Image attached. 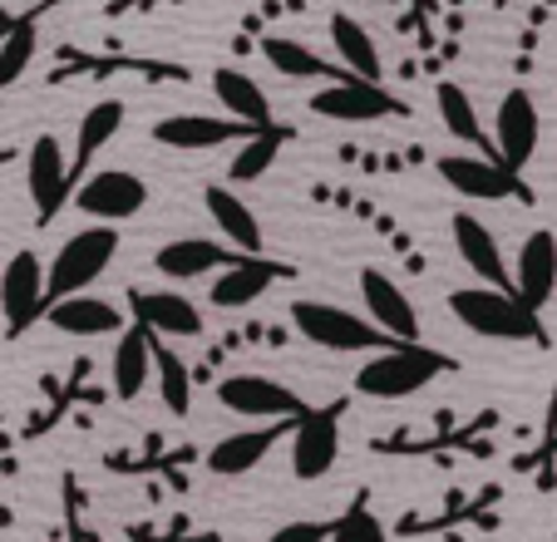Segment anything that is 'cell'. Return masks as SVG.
<instances>
[{"label":"cell","mask_w":557,"mask_h":542,"mask_svg":"<svg viewBox=\"0 0 557 542\" xmlns=\"http://www.w3.org/2000/svg\"><path fill=\"white\" fill-rule=\"evenodd\" d=\"M360 306H366V321L375 325L385 341L395 345H420V316H414V301L405 296V286L385 271H360Z\"/></svg>","instance_id":"10"},{"label":"cell","mask_w":557,"mask_h":542,"mask_svg":"<svg viewBox=\"0 0 557 542\" xmlns=\"http://www.w3.org/2000/svg\"><path fill=\"white\" fill-rule=\"evenodd\" d=\"M119 257V232L114 227H79L54 261L45 267V306L50 301H70V296H89V286L114 267Z\"/></svg>","instance_id":"3"},{"label":"cell","mask_w":557,"mask_h":542,"mask_svg":"<svg viewBox=\"0 0 557 542\" xmlns=\"http://www.w3.org/2000/svg\"><path fill=\"white\" fill-rule=\"evenodd\" d=\"M25 188L35 202V222H54L70 202L74 183H70V158H64L60 138L54 134H35L30 158H25Z\"/></svg>","instance_id":"12"},{"label":"cell","mask_w":557,"mask_h":542,"mask_svg":"<svg viewBox=\"0 0 557 542\" xmlns=\"http://www.w3.org/2000/svg\"><path fill=\"white\" fill-rule=\"evenodd\" d=\"M537 138H543V124H537V104L528 89H508L498 99V114H494V163L508 168V173H523L537 153Z\"/></svg>","instance_id":"6"},{"label":"cell","mask_w":557,"mask_h":542,"mask_svg":"<svg viewBox=\"0 0 557 542\" xmlns=\"http://www.w3.org/2000/svg\"><path fill=\"white\" fill-rule=\"evenodd\" d=\"M0 311L5 335H25L35 321H45V261L35 251H15L0 271Z\"/></svg>","instance_id":"11"},{"label":"cell","mask_w":557,"mask_h":542,"mask_svg":"<svg viewBox=\"0 0 557 542\" xmlns=\"http://www.w3.org/2000/svg\"><path fill=\"white\" fill-rule=\"evenodd\" d=\"M128 316L148 335H158V341H193V335H202V306L183 292H169V286H158V292L138 286V292H128Z\"/></svg>","instance_id":"13"},{"label":"cell","mask_w":557,"mask_h":542,"mask_svg":"<svg viewBox=\"0 0 557 542\" xmlns=\"http://www.w3.org/2000/svg\"><path fill=\"white\" fill-rule=\"evenodd\" d=\"M434 109H440V124L449 128L459 144L479 148V158H494V144H488L484 124H479V109H473V99H469V89H463V84L444 79L440 89H434Z\"/></svg>","instance_id":"27"},{"label":"cell","mask_w":557,"mask_h":542,"mask_svg":"<svg viewBox=\"0 0 557 542\" xmlns=\"http://www.w3.org/2000/svg\"><path fill=\"white\" fill-rule=\"evenodd\" d=\"M40 50V30H35V15H15L5 30H0V89L25 79V70L35 64Z\"/></svg>","instance_id":"31"},{"label":"cell","mask_w":557,"mask_h":542,"mask_svg":"<svg viewBox=\"0 0 557 542\" xmlns=\"http://www.w3.org/2000/svg\"><path fill=\"white\" fill-rule=\"evenodd\" d=\"M218 405L227 415L262 419V424H296L311 409L292 385H282L272 375H252V370H237V375L218 380Z\"/></svg>","instance_id":"5"},{"label":"cell","mask_w":557,"mask_h":542,"mask_svg":"<svg viewBox=\"0 0 557 542\" xmlns=\"http://www.w3.org/2000/svg\"><path fill=\"white\" fill-rule=\"evenodd\" d=\"M336 538V522H282L267 542H331Z\"/></svg>","instance_id":"33"},{"label":"cell","mask_w":557,"mask_h":542,"mask_svg":"<svg viewBox=\"0 0 557 542\" xmlns=\"http://www.w3.org/2000/svg\"><path fill=\"white\" fill-rule=\"evenodd\" d=\"M148 202V183L128 168H104V173L85 177V188L74 193V208L95 218V227H114V222L138 218Z\"/></svg>","instance_id":"8"},{"label":"cell","mask_w":557,"mask_h":542,"mask_svg":"<svg viewBox=\"0 0 557 542\" xmlns=\"http://www.w3.org/2000/svg\"><path fill=\"white\" fill-rule=\"evenodd\" d=\"M286 128H262V134H247L243 148H237V158L227 163V188H243V183H257V177L272 173V163L282 158V144H286Z\"/></svg>","instance_id":"28"},{"label":"cell","mask_w":557,"mask_h":542,"mask_svg":"<svg viewBox=\"0 0 557 542\" xmlns=\"http://www.w3.org/2000/svg\"><path fill=\"white\" fill-rule=\"evenodd\" d=\"M440 177L449 183L459 198H479V202H504V198H528L523 177H513L508 168H498L494 158L479 153H449L440 158Z\"/></svg>","instance_id":"15"},{"label":"cell","mask_w":557,"mask_h":542,"mask_svg":"<svg viewBox=\"0 0 557 542\" xmlns=\"http://www.w3.org/2000/svg\"><path fill=\"white\" fill-rule=\"evenodd\" d=\"M449 311L459 316L463 331L484 335V341H547L543 316L528 311L513 292H488V286H459L449 296Z\"/></svg>","instance_id":"2"},{"label":"cell","mask_w":557,"mask_h":542,"mask_svg":"<svg viewBox=\"0 0 557 542\" xmlns=\"http://www.w3.org/2000/svg\"><path fill=\"white\" fill-rule=\"evenodd\" d=\"M153 385L173 419L193 415V375H188V366H183V355H173L158 335H153Z\"/></svg>","instance_id":"30"},{"label":"cell","mask_w":557,"mask_h":542,"mask_svg":"<svg viewBox=\"0 0 557 542\" xmlns=\"http://www.w3.org/2000/svg\"><path fill=\"white\" fill-rule=\"evenodd\" d=\"M341 409L346 405L306 409V415L292 424V473L301 483H315L321 473L336 469V459H341Z\"/></svg>","instance_id":"7"},{"label":"cell","mask_w":557,"mask_h":542,"mask_svg":"<svg viewBox=\"0 0 557 542\" xmlns=\"http://www.w3.org/2000/svg\"><path fill=\"white\" fill-rule=\"evenodd\" d=\"M311 114L331 119V124H375V119L405 114V104L389 95L385 84L336 79V84H321V89L311 95Z\"/></svg>","instance_id":"9"},{"label":"cell","mask_w":557,"mask_h":542,"mask_svg":"<svg viewBox=\"0 0 557 542\" xmlns=\"http://www.w3.org/2000/svg\"><path fill=\"white\" fill-rule=\"evenodd\" d=\"M262 54H267V64H272L282 79H350L341 64H331V60H321V54L311 50L306 40H292V35H267L262 40Z\"/></svg>","instance_id":"26"},{"label":"cell","mask_w":557,"mask_h":542,"mask_svg":"<svg viewBox=\"0 0 557 542\" xmlns=\"http://www.w3.org/2000/svg\"><path fill=\"white\" fill-rule=\"evenodd\" d=\"M212 95H218V104L227 109L232 124H243L247 134H262V128H272V99H267V89L247 70H232V64H222V70L212 74Z\"/></svg>","instance_id":"20"},{"label":"cell","mask_w":557,"mask_h":542,"mask_svg":"<svg viewBox=\"0 0 557 542\" xmlns=\"http://www.w3.org/2000/svg\"><path fill=\"white\" fill-rule=\"evenodd\" d=\"M331 45H336V60L350 79L360 84H380L385 79V60H380V45L356 15H331Z\"/></svg>","instance_id":"25"},{"label":"cell","mask_w":557,"mask_h":542,"mask_svg":"<svg viewBox=\"0 0 557 542\" xmlns=\"http://www.w3.org/2000/svg\"><path fill=\"white\" fill-rule=\"evenodd\" d=\"M331 542H389V538H385V522L370 513V503L356 498L346 513H341L336 538H331Z\"/></svg>","instance_id":"32"},{"label":"cell","mask_w":557,"mask_h":542,"mask_svg":"<svg viewBox=\"0 0 557 542\" xmlns=\"http://www.w3.org/2000/svg\"><path fill=\"white\" fill-rule=\"evenodd\" d=\"M232 251L222 247L218 237H173L158 247L153 267L158 276H169V282H198V276H212V271L232 267Z\"/></svg>","instance_id":"21"},{"label":"cell","mask_w":557,"mask_h":542,"mask_svg":"<svg viewBox=\"0 0 557 542\" xmlns=\"http://www.w3.org/2000/svg\"><path fill=\"white\" fill-rule=\"evenodd\" d=\"M11 21H15V15L5 11V5H0V30H5V25H11Z\"/></svg>","instance_id":"34"},{"label":"cell","mask_w":557,"mask_h":542,"mask_svg":"<svg viewBox=\"0 0 557 542\" xmlns=\"http://www.w3.org/2000/svg\"><path fill=\"white\" fill-rule=\"evenodd\" d=\"M202 208H208L212 227L227 237V247H237V257H262V222L247 208V198L227 183H208L202 188Z\"/></svg>","instance_id":"17"},{"label":"cell","mask_w":557,"mask_h":542,"mask_svg":"<svg viewBox=\"0 0 557 542\" xmlns=\"http://www.w3.org/2000/svg\"><path fill=\"white\" fill-rule=\"evenodd\" d=\"M45 321L60 335H79V341H99V335H124V311L104 296H70V301H50Z\"/></svg>","instance_id":"19"},{"label":"cell","mask_w":557,"mask_h":542,"mask_svg":"<svg viewBox=\"0 0 557 542\" xmlns=\"http://www.w3.org/2000/svg\"><path fill=\"white\" fill-rule=\"evenodd\" d=\"M449 232H454V251H459V261L479 276V286H488V292H513V276H508V261H504V251H498L494 227H484L473 212H454Z\"/></svg>","instance_id":"16"},{"label":"cell","mask_w":557,"mask_h":542,"mask_svg":"<svg viewBox=\"0 0 557 542\" xmlns=\"http://www.w3.org/2000/svg\"><path fill=\"white\" fill-rule=\"evenodd\" d=\"M282 429L286 424H262V429H243V434H222L218 444L208 448V469L222 473V479H243V473H252L257 464L276 448Z\"/></svg>","instance_id":"24"},{"label":"cell","mask_w":557,"mask_h":542,"mask_svg":"<svg viewBox=\"0 0 557 542\" xmlns=\"http://www.w3.org/2000/svg\"><path fill=\"white\" fill-rule=\"evenodd\" d=\"M109 380H114L119 399H138L148 390V380H153V335L144 325H124V335L114 341Z\"/></svg>","instance_id":"23"},{"label":"cell","mask_w":557,"mask_h":542,"mask_svg":"<svg viewBox=\"0 0 557 542\" xmlns=\"http://www.w3.org/2000/svg\"><path fill=\"white\" fill-rule=\"evenodd\" d=\"M292 325L311 345H321V350H375L380 355L395 345V341H385L360 311H346V306H336V301H315V296L292 301Z\"/></svg>","instance_id":"4"},{"label":"cell","mask_w":557,"mask_h":542,"mask_svg":"<svg viewBox=\"0 0 557 542\" xmlns=\"http://www.w3.org/2000/svg\"><path fill=\"white\" fill-rule=\"evenodd\" d=\"M557 292V237L553 232H533L518 247V271H513V296L528 311H543Z\"/></svg>","instance_id":"18"},{"label":"cell","mask_w":557,"mask_h":542,"mask_svg":"<svg viewBox=\"0 0 557 542\" xmlns=\"http://www.w3.org/2000/svg\"><path fill=\"white\" fill-rule=\"evenodd\" d=\"M153 138L163 148H183V153H202V148H222V144H237L247 138L243 124L232 119H208V114H173V119H158Z\"/></svg>","instance_id":"22"},{"label":"cell","mask_w":557,"mask_h":542,"mask_svg":"<svg viewBox=\"0 0 557 542\" xmlns=\"http://www.w3.org/2000/svg\"><path fill=\"white\" fill-rule=\"evenodd\" d=\"M282 276H292V267H286V261H272V257H237L232 267H222L218 276H212L208 301L218 306V311H243V306L262 301V296L272 292Z\"/></svg>","instance_id":"14"},{"label":"cell","mask_w":557,"mask_h":542,"mask_svg":"<svg viewBox=\"0 0 557 542\" xmlns=\"http://www.w3.org/2000/svg\"><path fill=\"white\" fill-rule=\"evenodd\" d=\"M444 370H454V360L430 350V345H389V350L370 355L366 366L356 370V395L405 399V395H420L424 385H434Z\"/></svg>","instance_id":"1"},{"label":"cell","mask_w":557,"mask_h":542,"mask_svg":"<svg viewBox=\"0 0 557 542\" xmlns=\"http://www.w3.org/2000/svg\"><path fill=\"white\" fill-rule=\"evenodd\" d=\"M119 128H124V104H119V99H99L95 109H85V119H79V134H74V168L85 173V163L114 144ZM74 168H70V173H74Z\"/></svg>","instance_id":"29"}]
</instances>
